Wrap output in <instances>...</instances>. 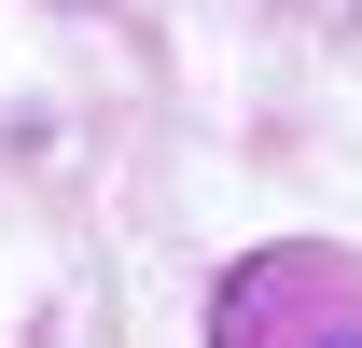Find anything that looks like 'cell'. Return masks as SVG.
Segmentation results:
<instances>
[{"instance_id": "cell-1", "label": "cell", "mask_w": 362, "mask_h": 348, "mask_svg": "<svg viewBox=\"0 0 362 348\" xmlns=\"http://www.w3.org/2000/svg\"><path fill=\"white\" fill-rule=\"evenodd\" d=\"M209 348H362V251L265 237L209 279Z\"/></svg>"}]
</instances>
